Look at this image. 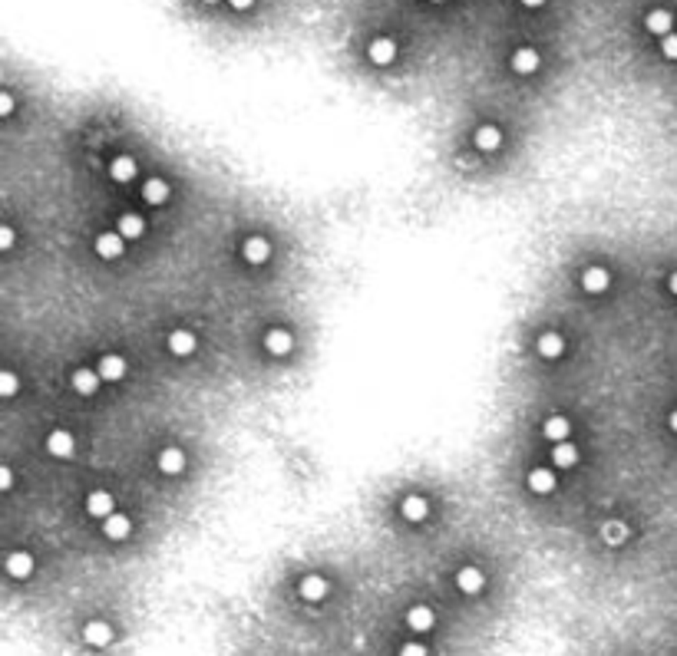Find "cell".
Listing matches in <instances>:
<instances>
[{
  "mask_svg": "<svg viewBox=\"0 0 677 656\" xmlns=\"http://www.w3.org/2000/svg\"><path fill=\"white\" fill-rule=\"evenodd\" d=\"M264 353H271V356H288L291 350H295V334L288 330V327H271V330H264Z\"/></svg>",
  "mask_w": 677,
  "mask_h": 656,
  "instance_id": "cell-8",
  "label": "cell"
},
{
  "mask_svg": "<svg viewBox=\"0 0 677 656\" xmlns=\"http://www.w3.org/2000/svg\"><path fill=\"white\" fill-rule=\"evenodd\" d=\"M13 244H17V235H13L11 225H4L0 228V251H11Z\"/></svg>",
  "mask_w": 677,
  "mask_h": 656,
  "instance_id": "cell-33",
  "label": "cell"
},
{
  "mask_svg": "<svg viewBox=\"0 0 677 656\" xmlns=\"http://www.w3.org/2000/svg\"><path fill=\"white\" fill-rule=\"evenodd\" d=\"M525 488L532 492V495H552L558 488V478H555V468H546V465H539V468H529L525 475Z\"/></svg>",
  "mask_w": 677,
  "mask_h": 656,
  "instance_id": "cell-7",
  "label": "cell"
},
{
  "mask_svg": "<svg viewBox=\"0 0 677 656\" xmlns=\"http://www.w3.org/2000/svg\"><path fill=\"white\" fill-rule=\"evenodd\" d=\"M46 452L53 455V459H73V455H77V439H73V432H66V429L46 432Z\"/></svg>",
  "mask_w": 677,
  "mask_h": 656,
  "instance_id": "cell-16",
  "label": "cell"
},
{
  "mask_svg": "<svg viewBox=\"0 0 677 656\" xmlns=\"http://www.w3.org/2000/svg\"><path fill=\"white\" fill-rule=\"evenodd\" d=\"M11 112H13V96L4 89V93H0V116H11Z\"/></svg>",
  "mask_w": 677,
  "mask_h": 656,
  "instance_id": "cell-34",
  "label": "cell"
},
{
  "mask_svg": "<svg viewBox=\"0 0 677 656\" xmlns=\"http://www.w3.org/2000/svg\"><path fill=\"white\" fill-rule=\"evenodd\" d=\"M136 175H139V162L132 159V155H116V159L110 162V178L116 185H132Z\"/></svg>",
  "mask_w": 677,
  "mask_h": 656,
  "instance_id": "cell-22",
  "label": "cell"
},
{
  "mask_svg": "<svg viewBox=\"0 0 677 656\" xmlns=\"http://www.w3.org/2000/svg\"><path fill=\"white\" fill-rule=\"evenodd\" d=\"M165 350H169L175 360H186V356H192L198 350V336L192 334V330H186V327H175L172 334L165 336Z\"/></svg>",
  "mask_w": 677,
  "mask_h": 656,
  "instance_id": "cell-6",
  "label": "cell"
},
{
  "mask_svg": "<svg viewBox=\"0 0 677 656\" xmlns=\"http://www.w3.org/2000/svg\"><path fill=\"white\" fill-rule=\"evenodd\" d=\"M400 515H404V521H410V525H423L426 518H430V498L406 495L404 501H400Z\"/></svg>",
  "mask_w": 677,
  "mask_h": 656,
  "instance_id": "cell-24",
  "label": "cell"
},
{
  "mask_svg": "<svg viewBox=\"0 0 677 656\" xmlns=\"http://www.w3.org/2000/svg\"><path fill=\"white\" fill-rule=\"evenodd\" d=\"M453 584H456L459 593H466V597H476V593L486 591V574H482V568H476V564H463V568L456 570Z\"/></svg>",
  "mask_w": 677,
  "mask_h": 656,
  "instance_id": "cell-2",
  "label": "cell"
},
{
  "mask_svg": "<svg viewBox=\"0 0 677 656\" xmlns=\"http://www.w3.org/2000/svg\"><path fill=\"white\" fill-rule=\"evenodd\" d=\"M96 373L103 376V383H122L129 373V363L122 353H103L96 363Z\"/></svg>",
  "mask_w": 677,
  "mask_h": 656,
  "instance_id": "cell-9",
  "label": "cell"
},
{
  "mask_svg": "<svg viewBox=\"0 0 677 656\" xmlns=\"http://www.w3.org/2000/svg\"><path fill=\"white\" fill-rule=\"evenodd\" d=\"M11 488H13V472L4 465V468H0V492H11Z\"/></svg>",
  "mask_w": 677,
  "mask_h": 656,
  "instance_id": "cell-35",
  "label": "cell"
},
{
  "mask_svg": "<svg viewBox=\"0 0 677 656\" xmlns=\"http://www.w3.org/2000/svg\"><path fill=\"white\" fill-rule=\"evenodd\" d=\"M155 465H159V472H162V475H169V478H175V475H182V472H186L188 459H186V452H182L179 445H165L162 452L155 455Z\"/></svg>",
  "mask_w": 677,
  "mask_h": 656,
  "instance_id": "cell-15",
  "label": "cell"
},
{
  "mask_svg": "<svg viewBox=\"0 0 677 656\" xmlns=\"http://www.w3.org/2000/svg\"><path fill=\"white\" fill-rule=\"evenodd\" d=\"M667 426H671V432H677V409H671V416H667Z\"/></svg>",
  "mask_w": 677,
  "mask_h": 656,
  "instance_id": "cell-38",
  "label": "cell"
},
{
  "mask_svg": "<svg viewBox=\"0 0 677 656\" xmlns=\"http://www.w3.org/2000/svg\"><path fill=\"white\" fill-rule=\"evenodd\" d=\"M667 291L677 297V270H671V277H667Z\"/></svg>",
  "mask_w": 677,
  "mask_h": 656,
  "instance_id": "cell-37",
  "label": "cell"
},
{
  "mask_svg": "<svg viewBox=\"0 0 677 656\" xmlns=\"http://www.w3.org/2000/svg\"><path fill=\"white\" fill-rule=\"evenodd\" d=\"M536 350L542 360H562V356H565V336L555 334V330H546V334L536 340Z\"/></svg>",
  "mask_w": 677,
  "mask_h": 656,
  "instance_id": "cell-25",
  "label": "cell"
},
{
  "mask_svg": "<svg viewBox=\"0 0 677 656\" xmlns=\"http://www.w3.org/2000/svg\"><path fill=\"white\" fill-rule=\"evenodd\" d=\"M472 145H476L479 152H486V155L499 152L503 149V129L492 126V122H486V126H479V129L472 132Z\"/></svg>",
  "mask_w": 677,
  "mask_h": 656,
  "instance_id": "cell-21",
  "label": "cell"
},
{
  "mask_svg": "<svg viewBox=\"0 0 677 656\" xmlns=\"http://www.w3.org/2000/svg\"><path fill=\"white\" fill-rule=\"evenodd\" d=\"M297 593H301V601H307V603H321L330 593V581L324 574H304L301 584H297Z\"/></svg>",
  "mask_w": 677,
  "mask_h": 656,
  "instance_id": "cell-12",
  "label": "cell"
},
{
  "mask_svg": "<svg viewBox=\"0 0 677 656\" xmlns=\"http://www.w3.org/2000/svg\"><path fill=\"white\" fill-rule=\"evenodd\" d=\"M83 505H86V515L96 518V521H106L110 515H116V498H112V492H106V488L89 492Z\"/></svg>",
  "mask_w": 677,
  "mask_h": 656,
  "instance_id": "cell-11",
  "label": "cell"
},
{
  "mask_svg": "<svg viewBox=\"0 0 677 656\" xmlns=\"http://www.w3.org/2000/svg\"><path fill=\"white\" fill-rule=\"evenodd\" d=\"M519 4H522V7H542L546 0H519Z\"/></svg>",
  "mask_w": 677,
  "mask_h": 656,
  "instance_id": "cell-39",
  "label": "cell"
},
{
  "mask_svg": "<svg viewBox=\"0 0 677 656\" xmlns=\"http://www.w3.org/2000/svg\"><path fill=\"white\" fill-rule=\"evenodd\" d=\"M70 386H73V393H77L79 399H93L99 393V386H103V376H99L96 369L79 366V369H73V376H70Z\"/></svg>",
  "mask_w": 677,
  "mask_h": 656,
  "instance_id": "cell-10",
  "label": "cell"
},
{
  "mask_svg": "<svg viewBox=\"0 0 677 656\" xmlns=\"http://www.w3.org/2000/svg\"><path fill=\"white\" fill-rule=\"evenodd\" d=\"M396 656H430V646H426L423 640H406V643H400V653Z\"/></svg>",
  "mask_w": 677,
  "mask_h": 656,
  "instance_id": "cell-31",
  "label": "cell"
},
{
  "mask_svg": "<svg viewBox=\"0 0 677 656\" xmlns=\"http://www.w3.org/2000/svg\"><path fill=\"white\" fill-rule=\"evenodd\" d=\"M116 231H120L126 241H139V237L146 235V218H142L139 211H126V215H120Z\"/></svg>",
  "mask_w": 677,
  "mask_h": 656,
  "instance_id": "cell-27",
  "label": "cell"
},
{
  "mask_svg": "<svg viewBox=\"0 0 677 656\" xmlns=\"http://www.w3.org/2000/svg\"><path fill=\"white\" fill-rule=\"evenodd\" d=\"M548 455H552V468L555 472H568V468H575L581 462V449L575 442H558V445H552Z\"/></svg>",
  "mask_w": 677,
  "mask_h": 656,
  "instance_id": "cell-19",
  "label": "cell"
},
{
  "mask_svg": "<svg viewBox=\"0 0 677 656\" xmlns=\"http://www.w3.org/2000/svg\"><path fill=\"white\" fill-rule=\"evenodd\" d=\"M661 56L664 60H677V33H667L661 40Z\"/></svg>",
  "mask_w": 677,
  "mask_h": 656,
  "instance_id": "cell-32",
  "label": "cell"
},
{
  "mask_svg": "<svg viewBox=\"0 0 677 656\" xmlns=\"http://www.w3.org/2000/svg\"><path fill=\"white\" fill-rule=\"evenodd\" d=\"M4 568H7V577H13V581H27V577L33 574V568H37V560H33L30 551H11L7 560H4Z\"/></svg>",
  "mask_w": 677,
  "mask_h": 656,
  "instance_id": "cell-18",
  "label": "cell"
},
{
  "mask_svg": "<svg viewBox=\"0 0 677 656\" xmlns=\"http://www.w3.org/2000/svg\"><path fill=\"white\" fill-rule=\"evenodd\" d=\"M509 66H512L515 76H532L542 66V56H539L536 46H519L512 53V60H509Z\"/></svg>",
  "mask_w": 677,
  "mask_h": 656,
  "instance_id": "cell-20",
  "label": "cell"
},
{
  "mask_svg": "<svg viewBox=\"0 0 677 656\" xmlns=\"http://www.w3.org/2000/svg\"><path fill=\"white\" fill-rule=\"evenodd\" d=\"M367 60L373 66H390L396 60V40L394 37H373L367 44Z\"/></svg>",
  "mask_w": 677,
  "mask_h": 656,
  "instance_id": "cell-17",
  "label": "cell"
},
{
  "mask_svg": "<svg viewBox=\"0 0 677 656\" xmlns=\"http://www.w3.org/2000/svg\"><path fill=\"white\" fill-rule=\"evenodd\" d=\"M103 534H106V541H126V538H132V518L122 515V511L110 515L106 521H103Z\"/></svg>",
  "mask_w": 677,
  "mask_h": 656,
  "instance_id": "cell-26",
  "label": "cell"
},
{
  "mask_svg": "<svg viewBox=\"0 0 677 656\" xmlns=\"http://www.w3.org/2000/svg\"><path fill=\"white\" fill-rule=\"evenodd\" d=\"M231 4V11H248V7H254V0H228Z\"/></svg>",
  "mask_w": 677,
  "mask_h": 656,
  "instance_id": "cell-36",
  "label": "cell"
},
{
  "mask_svg": "<svg viewBox=\"0 0 677 656\" xmlns=\"http://www.w3.org/2000/svg\"><path fill=\"white\" fill-rule=\"evenodd\" d=\"M79 636H83V643L93 646V650H106V646L112 643V636H116V634H112V627L106 624V620H86V624H83V634H79Z\"/></svg>",
  "mask_w": 677,
  "mask_h": 656,
  "instance_id": "cell-14",
  "label": "cell"
},
{
  "mask_svg": "<svg viewBox=\"0 0 677 656\" xmlns=\"http://www.w3.org/2000/svg\"><path fill=\"white\" fill-rule=\"evenodd\" d=\"M406 627H410V634H416V636L433 634V627H437V610H433L430 603H413V607L406 610Z\"/></svg>",
  "mask_w": 677,
  "mask_h": 656,
  "instance_id": "cell-4",
  "label": "cell"
},
{
  "mask_svg": "<svg viewBox=\"0 0 677 656\" xmlns=\"http://www.w3.org/2000/svg\"><path fill=\"white\" fill-rule=\"evenodd\" d=\"M241 258H245V264H252V268L268 264V261H271V241L264 235L245 237V241H241Z\"/></svg>",
  "mask_w": 677,
  "mask_h": 656,
  "instance_id": "cell-3",
  "label": "cell"
},
{
  "mask_svg": "<svg viewBox=\"0 0 677 656\" xmlns=\"http://www.w3.org/2000/svg\"><path fill=\"white\" fill-rule=\"evenodd\" d=\"M169 195H172V188H169L165 178H149V182L142 185V198H146V204H153V208L169 202Z\"/></svg>",
  "mask_w": 677,
  "mask_h": 656,
  "instance_id": "cell-29",
  "label": "cell"
},
{
  "mask_svg": "<svg viewBox=\"0 0 677 656\" xmlns=\"http://www.w3.org/2000/svg\"><path fill=\"white\" fill-rule=\"evenodd\" d=\"M581 291L591 294V297H598V294H608V287H612V270L608 268H601V264H591V268L581 270Z\"/></svg>",
  "mask_w": 677,
  "mask_h": 656,
  "instance_id": "cell-5",
  "label": "cell"
},
{
  "mask_svg": "<svg viewBox=\"0 0 677 656\" xmlns=\"http://www.w3.org/2000/svg\"><path fill=\"white\" fill-rule=\"evenodd\" d=\"M93 251H96L99 261H120L126 254V237L120 231H99L96 241H93Z\"/></svg>",
  "mask_w": 677,
  "mask_h": 656,
  "instance_id": "cell-1",
  "label": "cell"
},
{
  "mask_svg": "<svg viewBox=\"0 0 677 656\" xmlns=\"http://www.w3.org/2000/svg\"><path fill=\"white\" fill-rule=\"evenodd\" d=\"M598 538L605 541L608 548H621V544L631 541V527H628V521H621V518H608V521H601Z\"/></svg>",
  "mask_w": 677,
  "mask_h": 656,
  "instance_id": "cell-13",
  "label": "cell"
},
{
  "mask_svg": "<svg viewBox=\"0 0 677 656\" xmlns=\"http://www.w3.org/2000/svg\"><path fill=\"white\" fill-rule=\"evenodd\" d=\"M202 4H219V0H202Z\"/></svg>",
  "mask_w": 677,
  "mask_h": 656,
  "instance_id": "cell-40",
  "label": "cell"
},
{
  "mask_svg": "<svg viewBox=\"0 0 677 656\" xmlns=\"http://www.w3.org/2000/svg\"><path fill=\"white\" fill-rule=\"evenodd\" d=\"M17 389H20V379H17V373H13V369H4V373H0V396H4V399H13V396H17Z\"/></svg>",
  "mask_w": 677,
  "mask_h": 656,
  "instance_id": "cell-30",
  "label": "cell"
},
{
  "mask_svg": "<svg viewBox=\"0 0 677 656\" xmlns=\"http://www.w3.org/2000/svg\"><path fill=\"white\" fill-rule=\"evenodd\" d=\"M645 30L651 33V37H661V40H664L667 33H674V13L664 11V7H655V11H647Z\"/></svg>",
  "mask_w": 677,
  "mask_h": 656,
  "instance_id": "cell-23",
  "label": "cell"
},
{
  "mask_svg": "<svg viewBox=\"0 0 677 656\" xmlns=\"http://www.w3.org/2000/svg\"><path fill=\"white\" fill-rule=\"evenodd\" d=\"M542 435H546L552 445L568 442V435H572V422H568L565 416H548V419L542 422Z\"/></svg>",
  "mask_w": 677,
  "mask_h": 656,
  "instance_id": "cell-28",
  "label": "cell"
}]
</instances>
